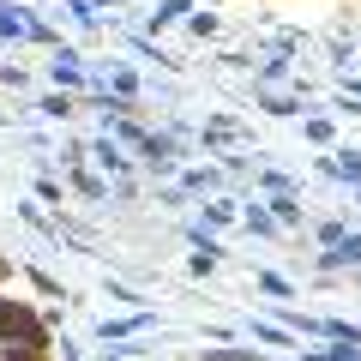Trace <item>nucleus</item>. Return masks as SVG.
I'll use <instances>...</instances> for the list:
<instances>
[{
	"mask_svg": "<svg viewBox=\"0 0 361 361\" xmlns=\"http://www.w3.org/2000/svg\"><path fill=\"white\" fill-rule=\"evenodd\" d=\"M0 337H6V343H30V349H42V325H37V313H30L25 301H6V295H0Z\"/></svg>",
	"mask_w": 361,
	"mask_h": 361,
	"instance_id": "1",
	"label": "nucleus"
},
{
	"mask_svg": "<svg viewBox=\"0 0 361 361\" xmlns=\"http://www.w3.org/2000/svg\"><path fill=\"white\" fill-rule=\"evenodd\" d=\"M6 361H49V355H37L30 343H6Z\"/></svg>",
	"mask_w": 361,
	"mask_h": 361,
	"instance_id": "2",
	"label": "nucleus"
}]
</instances>
